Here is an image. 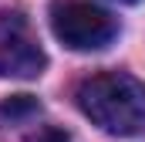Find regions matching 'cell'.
Here are the masks:
<instances>
[{"label":"cell","instance_id":"obj_6","mask_svg":"<svg viewBox=\"0 0 145 142\" xmlns=\"http://www.w3.org/2000/svg\"><path fill=\"white\" fill-rule=\"evenodd\" d=\"M118 3H138V0H118Z\"/></svg>","mask_w":145,"mask_h":142},{"label":"cell","instance_id":"obj_1","mask_svg":"<svg viewBox=\"0 0 145 142\" xmlns=\"http://www.w3.org/2000/svg\"><path fill=\"white\" fill-rule=\"evenodd\" d=\"M78 108L108 135L132 139L145 132V85L125 71H101L81 81Z\"/></svg>","mask_w":145,"mask_h":142},{"label":"cell","instance_id":"obj_5","mask_svg":"<svg viewBox=\"0 0 145 142\" xmlns=\"http://www.w3.org/2000/svg\"><path fill=\"white\" fill-rule=\"evenodd\" d=\"M31 142H68V135H64L61 129H44V132H37Z\"/></svg>","mask_w":145,"mask_h":142},{"label":"cell","instance_id":"obj_4","mask_svg":"<svg viewBox=\"0 0 145 142\" xmlns=\"http://www.w3.org/2000/svg\"><path fill=\"white\" fill-rule=\"evenodd\" d=\"M37 112H40V105H37V98H31V95H10L7 102H0V118H10V122L31 118Z\"/></svg>","mask_w":145,"mask_h":142},{"label":"cell","instance_id":"obj_3","mask_svg":"<svg viewBox=\"0 0 145 142\" xmlns=\"http://www.w3.org/2000/svg\"><path fill=\"white\" fill-rule=\"evenodd\" d=\"M47 64L44 47L17 10L0 14V78H37Z\"/></svg>","mask_w":145,"mask_h":142},{"label":"cell","instance_id":"obj_2","mask_svg":"<svg viewBox=\"0 0 145 142\" xmlns=\"http://www.w3.org/2000/svg\"><path fill=\"white\" fill-rule=\"evenodd\" d=\"M51 31L71 51H101L115 41V20L88 0H61L51 10Z\"/></svg>","mask_w":145,"mask_h":142}]
</instances>
